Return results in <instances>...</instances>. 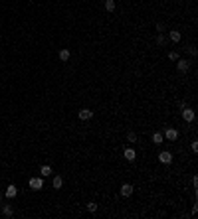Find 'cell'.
I'll list each match as a JSON object with an SVG mask.
<instances>
[{
  "label": "cell",
  "instance_id": "obj_6",
  "mask_svg": "<svg viewBox=\"0 0 198 219\" xmlns=\"http://www.w3.org/2000/svg\"><path fill=\"white\" fill-rule=\"evenodd\" d=\"M123 156H125L127 162H133V160L137 158V152H135L133 148H125V150H123Z\"/></svg>",
  "mask_w": 198,
  "mask_h": 219
},
{
  "label": "cell",
  "instance_id": "obj_1",
  "mask_svg": "<svg viewBox=\"0 0 198 219\" xmlns=\"http://www.w3.org/2000/svg\"><path fill=\"white\" fill-rule=\"evenodd\" d=\"M182 120L184 123H192L194 120V111L188 107H182Z\"/></svg>",
  "mask_w": 198,
  "mask_h": 219
},
{
  "label": "cell",
  "instance_id": "obj_23",
  "mask_svg": "<svg viewBox=\"0 0 198 219\" xmlns=\"http://www.w3.org/2000/svg\"><path fill=\"white\" fill-rule=\"evenodd\" d=\"M4 199V193H0V201H2Z\"/></svg>",
  "mask_w": 198,
  "mask_h": 219
},
{
  "label": "cell",
  "instance_id": "obj_12",
  "mask_svg": "<svg viewBox=\"0 0 198 219\" xmlns=\"http://www.w3.org/2000/svg\"><path fill=\"white\" fill-rule=\"evenodd\" d=\"M69 56H71V53H69V49H60V59L62 61H67V59H69Z\"/></svg>",
  "mask_w": 198,
  "mask_h": 219
},
{
  "label": "cell",
  "instance_id": "obj_9",
  "mask_svg": "<svg viewBox=\"0 0 198 219\" xmlns=\"http://www.w3.org/2000/svg\"><path fill=\"white\" fill-rule=\"evenodd\" d=\"M133 193V186L131 184H123V186H121V196L123 197H129Z\"/></svg>",
  "mask_w": 198,
  "mask_h": 219
},
{
  "label": "cell",
  "instance_id": "obj_4",
  "mask_svg": "<svg viewBox=\"0 0 198 219\" xmlns=\"http://www.w3.org/2000/svg\"><path fill=\"white\" fill-rule=\"evenodd\" d=\"M163 136H165V138H168V140L172 142V140H176V138H178V130H176V128H166Z\"/></svg>",
  "mask_w": 198,
  "mask_h": 219
},
{
  "label": "cell",
  "instance_id": "obj_20",
  "mask_svg": "<svg viewBox=\"0 0 198 219\" xmlns=\"http://www.w3.org/2000/svg\"><path fill=\"white\" fill-rule=\"evenodd\" d=\"M165 41H166L165 36H159V38H157V45H165Z\"/></svg>",
  "mask_w": 198,
  "mask_h": 219
},
{
  "label": "cell",
  "instance_id": "obj_19",
  "mask_svg": "<svg viewBox=\"0 0 198 219\" xmlns=\"http://www.w3.org/2000/svg\"><path fill=\"white\" fill-rule=\"evenodd\" d=\"M168 59H170V61H176V59H178V53H176V52H170V53H168Z\"/></svg>",
  "mask_w": 198,
  "mask_h": 219
},
{
  "label": "cell",
  "instance_id": "obj_18",
  "mask_svg": "<svg viewBox=\"0 0 198 219\" xmlns=\"http://www.w3.org/2000/svg\"><path fill=\"white\" fill-rule=\"evenodd\" d=\"M127 142H137V134L135 132H127Z\"/></svg>",
  "mask_w": 198,
  "mask_h": 219
},
{
  "label": "cell",
  "instance_id": "obj_13",
  "mask_svg": "<svg viewBox=\"0 0 198 219\" xmlns=\"http://www.w3.org/2000/svg\"><path fill=\"white\" fill-rule=\"evenodd\" d=\"M40 174H42V176H44V178H46V176H50V174H52V168H50L48 164H44V166L40 168Z\"/></svg>",
  "mask_w": 198,
  "mask_h": 219
},
{
  "label": "cell",
  "instance_id": "obj_21",
  "mask_svg": "<svg viewBox=\"0 0 198 219\" xmlns=\"http://www.w3.org/2000/svg\"><path fill=\"white\" fill-rule=\"evenodd\" d=\"M190 148H192V152H198V142H196V140L190 144Z\"/></svg>",
  "mask_w": 198,
  "mask_h": 219
},
{
  "label": "cell",
  "instance_id": "obj_8",
  "mask_svg": "<svg viewBox=\"0 0 198 219\" xmlns=\"http://www.w3.org/2000/svg\"><path fill=\"white\" fill-rule=\"evenodd\" d=\"M16 193H18V188H16L14 184H10V186L6 188V192H4V196H6V197H10V199H12V197H16Z\"/></svg>",
  "mask_w": 198,
  "mask_h": 219
},
{
  "label": "cell",
  "instance_id": "obj_11",
  "mask_svg": "<svg viewBox=\"0 0 198 219\" xmlns=\"http://www.w3.org/2000/svg\"><path fill=\"white\" fill-rule=\"evenodd\" d=\"M52 186L56 188V189H60L62 186H64V180H62V176H56V178H54V182H52Z\"/></svg>",
  "mask_w": 198,
  "mask_h": 219
},
{
  "label": "cell",
  "instance_id": "obj_15",
  "mask_svg": "<svg viewBox=\"0 0 198 219\" xmlns=\"http://www.w3.org/2000/svg\"><path fill=\"white\" fill-rule=\"evenodd\" d=\"M163 138H165V136H163L161 132H155L153 134V142H155V144H163Z\"/></svg>",
  "mask_w": 198,
  "mask_h": 219
},
{
  "label": "cell",
  "instance_id": "obj_7",
  "mask_svg": "<svg viewBox=\"0 0 198 219\" xmlns=\"http://www.w3.org/2000/svg\"><path fill=\"white\" fill-rule=\"evenodd\" d=\"M30 188L32 189H42V188H44V180H42V178H32L30 180Z\"/></svg>",
  "mask_w": 198,
  "mask_h": 219
},
{
  "label": "cell",
  "instance_id": "obj_3",
  "mask_svg": "<svg viewBox=\"0 0 198 219\" xmlns=\"http://www.w3.org/2000/svg\"><path fill=\"white\" fill-rule=\"evenodd\" d=\"M159 162H163V164H170V162H172V154L168 152V150H163V152L159 154Z\"/></svg>",
  "mask_w": 198,
  "mask_h": 219
},
{
  "label": "cell",
  "instance_id": "obj_16",
  "mask_svg": "<svg viewBox=\"0 0 198 219\" xmlns=\"http://www.w3.org/2000/svg\"><path fill=\"white\" fill-rule=\"evenodd\" d=\"M87 211L95 213V211H97V203H95V201H89V203H87Z\"/></svg>",
  "mask_w": 198,
  "mask_h": 219
},
{
  "label": "cell",
  "instance_id": "obj_17",
  "mask_svg": "<svg viewBox=\"0 0 198 219\" xmlns=\"http://www.w3.org/2000/svg\"><path fill=\"white\" fill-rule=\"evenodd\" d=\"M2 213H4L6 217H10V215H12V207H10V205H4V207H2Z\"/></svg>",
  "mask_w": 198,
  "mask_h": 219
},
{
  "label": "cell",
  "instance_id": "obj_2",
  "mask_svg": "<svg viewBox=\"0 0 198 219\" xmlns=\"http://www.w3.org/2000/svg\"><path fill=\"white\" fill-rule=\"evenodd\" d=\"M178 63H176V69L180 71V73H186L188 69H190V61L188 59H176Z\"/></svg>",
  "mask_w": 198,
  "mask_h": 219
},
{
  "label": "cell",
  "instance_id": "obj_14",
  "mask_svg": "<svg viewBox=\"0 0 198 219\" xmlns=\"http://www.w3.org/2000/svg\"><path fill=\"white\" fill-rule=\"evenodd\" d=\"M105 10H107V12L115 10V0H105Z\"/></svg>",
  "mask_w": 198,
  "mask_h": 219
},
{
  "label": "cell",
  "instance_id": "obj_22",
  "mask_svg": "<svg viewBox=\"0 0 198 219\" xmlns=\"http://www.w3.org/2000/svg\"><path fill=\"white\" fill-rule=\"evenodd\" d=\"M192 186H194V189L198 188V178H196V176H194V178H192Z\"/></svg>",
  "mask_w": 198,
  "mask_h": 219
},
{
  "label": "cell",
  "instance_id": "obj_10",
  "mask_svg": "<svg viewBox=\"0 0 198 219\" xmlns=\"http://www.w3.org/2000/svg\"><path fill=\"white\" fill-rule=\"evenodd\" d=\"M168 38H170V41H172V44H178L182 36H180V32H178V30H172L170 34H168Z\"/></svg>",
  "mask_w": 198,
  "mask_h": 219
},
{
  "label": "cell",
  "instance_id": "obj_5",
  "mask_svg": "<svg viewBox=\"0 0 198 219\" xmlns=\"http://www.w3.org/2000/svg\"><path fill=\"white\" fill-rule=\"evenodd\" d=\"M77 117H79L81 120H89L91 117H93V111H91V109H81V111L77 113Z\"/></svg>",
  "mask_w": 198,
  "mask_h": 219
}]
</instances>
